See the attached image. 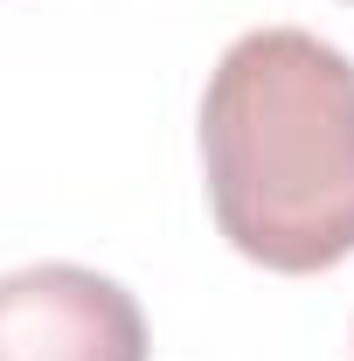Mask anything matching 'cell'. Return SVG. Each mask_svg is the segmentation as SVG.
<instances>
[{"label": "cell", "instance_id": "cell-2", "mask_svg": "<svg viewBox=\"0 0 354 361\" xmlns=\"http://www.w3.org/2000/svg\"><path fill=\"white\" fill-rule=\"evenodd\" d=\"M0 361H146V313L90 264H21L0 278Z\"/></svg>", "mask_w": 354, "mask_h": 361}, {"label": "cell", "instance_id": "cell-1", "mask_svg": "<svg viewBox=\"0 0 354 361\" xmlns=\"http://www.w3.org/2000/svg\"><path fill=\"white\" fill-rule=\"evenodd\" d=\"M209 209L236 257L319 278L354 257V63L306 28H250L202 90Z\"/></svg>", "mask_w": 354, "mask_h": 361}]
</instances>
